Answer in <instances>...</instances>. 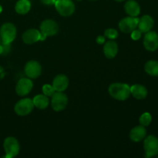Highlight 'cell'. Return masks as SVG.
Listing matches in <instances>:
<instances>
[{
  "label": "cell",
  "mask_w": 158,
  "mask_h": 158,
  "mask_svg": "<svg viewBox=\"0 0 158 158\" xmlns=\"http://www.w3.org/2000/svg\"><path fill=\"white\" fill-rule=\"evenodd\" d=\"M154 26V20L151 15H144L140 19L138 23V28L139 30L142 32V33H146V32H149L151 30Z\"/></svg>",
  "instance_id": "obj_16"
},
{
  "label": "cell",
  "mask_w": 158,
  "mask_h": 158,
  "mask_svg": "<svg viewBox=\"0 0 158 158\" xmlns=\"http://www.w3.org/2000/svg\"><path fill=\"white\" fill-rule=\"evenodd\" d=\"M2 12V6L0 5V13H1Z\"/></svg>",
  "instance_id": "obj_31"
},
{
  "label": "cell",
  "mask_w": 158,
  "mask_h": 158,
  "mask_svg": "<svg viewBox=\"0 0 158 158\" xmlns=\"http://www.w3.org/2000/svg\"><path fill=\"white\" fill-rule=\"evenodd\" d=\"M46 35H45L44 33H43V32H40V41H44L46 39Z\"/></svg>",
  "instance_id": "obj_29"
},
{
  "label": "cell",
  "mask_w": 158,
  "mask_h": 158,
  "mask_svg": "<svg viewBox=\"0 0 158 158\" xmlns=\"http://www.w3.org/2000/svg\"><path fill=\"white\" fill-rule=\"evenodd\" d=\"M151 121H152V117H151V114L150 113L145 112L142 114L141 116L139 118V123L140 125L143 127H148L151 124Z\"/></svg>",
  "instance_id": "obj_23"
},
{
  "label": "cell",
  "mask_w": 158,
  "mask_h": 158,
  "mask_svg": "<svg viewBox=\"0 0 158 158\" xmlns=\"http://www.w3.org/2000/svg\"><path fill=\"white\" fill-rule=\"evenodd\" d=\"M131 39H132L133 40H139L140 38H141V35H142V32H140L139 29H134V30H133L132 32H131Z\"/></svg>",
  "instance_id": "obj_26"
},
{
  "label": "cell",
  "mask_w": 158,
  "mask_h": 158,
  "mask_svg": "<svg viewBox=\"0 0 158 158\" xmlns=\"http://www.w3.org/2000/svg\"><path fill=\"white\" fill-rule=\"evenodd\" d=\"M31 2L29 0H19L15 6V10L19 15H26L30 11Z\"/></svg>",
  "instance_id": "obj_21"
},
{
  "label": "cell",
  "mask_w": 158,
  "mask_h": 158,
  "mask_svg": "<svg viewBox=\"0 0 158 158\" xmlns=\"http://www.w3.org/2000/svg\"><path fill=\"white\" fill-rule=\"evenodd\" d=\"M96 42L97 43H98L99 45L104 44L105 42H106V37L104 35H98L96 39Z\"/></svg>",
  "instance_id": "obj_27"
},
{
  "label": "cell",
  "mask_w": 158,
  "mask_h": 158,
  "mask_svg": "<svg viewBox=\"0 0 158 158\" xmlns=\"http://www.w3.org/2000/svg\"><path fill=\"white\" fill-rule=\"evenodd\" d=\"M130 139L133 142H140L147 137V130L145 127L139 125L135 127L131 131L129 134Z\"/></svg>",
  "instance_id": "obj_17"
},
{
  "label": "cell",
  "mask_w": 158,
  "mask_h": 158,
  "mask_svg": "<svg viewBox=\"0 0 158 158\" xmlns=\"http://www.w3.org/2000/svg\"><path fill=\"white\" fill-rule=\"evenodd\" d=\"M33 87V83L29 77L21 78L15 86V92L19 97H25L32 91Z\"/></svg>",
  "instance_id": "obj_10"
},
{
  "label": "cell",
  "mask_w": 158,
  "mask_h": 158,
  "mask_svg": "<svg viewBox=\"0 0 158 158\" xmlns=\"http://www.w3.org/2000/svg\"><path fill=\"white\" fill-rule=\"evenodd\" d=\"M17 30L15 25L12 23H6L0 28L1 43L5 44H11L16 37Z\"/></svg>",
  "instance_id": "obj_2"
},
{
  "label": "cell",
  "mask_w": 158,
  "mask_h": 158,
  "mask_svg": "<svg viewBox=\"0 0 158 158\" xmlns=\"http://www.w3.org/2000/svg\"><path fill=\"white\" fill-rule=\"evenodd\" d=\"M92 1H94V0H92Z\"/></svg>",
  "instance_id": "obj_35"
},
{
  "label": "cell",
  "mask_w": 158,
  "mask_h": 158,
  "mask_svg": "<svg viewBox=\"0 0 158 158\" xmlns=\"http://www.w3.org/2000/svg\"><path fill=\"white\" fill-rule=\"evenodd\" d=\"M131 94L137 100H143L148 97V91L141 84H134L131 86Z\"/></svg>",
  "instance_id": "obj_19"
},
{
  "label": "cell",
  "mask_w": 158,
  "mask_h": 158,
  "mask_svg": "<svg viewBox=\"0 0 158 158\" xmlns=\"http://www.w3.org/2000/svg\"><path fill=\"white\" fill-rule=\"evenodd\" d=\"M157 157H158V156H157Z\"/></svg>",
  "instance_id": "obj_36"
},
{
  "label": "cell",
  "mask_w": 158,
  "mask_h": 158,
  "mask_svg": "<svg viewBox=\"0 0 158 158\" xmlns=\"http://www.w3.org/2000/svg\"><path fill=\"white\" fill-rule=\"evenodd\" d=\"M143 46L151 52H154L158 49V34L154 31H149L145 33L143 37Z\"/></svg>",
  "instance_id": "obj_12"
},
{
  "label": "cell",
  "mask_w": 158,
  "mask_h": 158,
  "mask_svg": "<svg viewBox=\"0 0 158 158\" xmlns=\"http://www.w3.org/2000/svg\"><path fill=\"white\" fill-rule=\"evenodd\" d=\"M56 1V0H40V2L45 6H52L55 4Z\"/></svg>",
  "instance_id": "obj_28"
},
{
  "label": "cell",
  "mask_w": 158,
  "mask_h": 158,
  "mask_svg": "<svg viewBox=\"0 0 158 158\" xmlns=\"http://www.w3.org/2000/svg\"><path fill=\"white\" fill-rule=\"evenodd\" d=\"M3 51H4V49H3V45L2 43H0V55L1 54H3Z\"/></svg>",
  "instance_id": "obj_30"
},
{
  "label": "cell",
  "mask_w": 158,
  "mask_h": 158,
  "mask_svg": "<svg viewBox=\"0 0 158 158\" xmlns=\"http://www.w3.org/2000/svg\"><path fill=\"white\" fill-rule=\"evenodd\" d=\"M42 90H43V94L44 95H46V97H52L54 94V93L56 92L55 89L53 88L52 85L49 84H44L42 88Z\"/></svg>",
  "instance_id": "obj_25"
},
{
  "label": "cell",
  "mask_w": 158,
  "mask_h": 158,
  "mask_svg": "<svg viewBox=\"0 0 158 158\" xmlns=\"http://www.w3.org/2000/svg\"><path fill=\"white\" fill-rule=\"evenodd\" d=\"M0 43H1V38H0Z\"/></svg>",
  "instance_id": "obj_33"
},
{
  "label": "cell",
  "mask_w": 158,
  "mask_h": 158,
  "mask_svg": "<svg viewBox=\"0 0 158 158\" xmlns=\"http://www.w3.org/2000/svg\"><path fill=\"white\" fill-rule=\"evenodd\" d=\"M114 1H116V2H123V1H125V0H114Z\"/></svg>",
  "instance_id": "obj_32"
},
{
  "label": "cell",
  "mask_w": 158,
  "mask_h": 158,
  "mask_svg": "<svg viewBox=\"0 0 158 158\" xmlns=\"http://www.w3.org/2000/svg\"><path fill=\"white\" fill-rule=\"evenodd\" d=\"M145 157L149 158L158 154V138L154 135H149L143 139Z\"/></svg>",
  "instance_id": "obj_6"
},
{
  "label": "cell",
  "mask_w": 158,
  "mask_h": 158,
  "mask_svg": "<svg viewBox=\"0 0 158 158\" xmlns=\"http://www.w3.org/2000/svg\"><path fill=\"white\" fill-rule=\"evenodd\" d=\"M34 104L32 99L23 98L19 100L14 106V111L20 117H25L32 113L34 109Z\"/></svg>",
  "instance_id": "obj_5"
},
{
  "label": "cell",
  "mask_w": 158,
  "mask_h": 158,
  "mask_svg": "<svg viewBox=\"0 0 158 158\" xmlns=\"http://www.w3.org/2000/svg\"><path fill=\"white\" fill-rule=\"evenodd\" d=\"M103 53L107 59H114L118 53V44L113 40L105 42L103 46Z\"/></svg>",
  "instance_id": "obj_15"
},
{
  "label": "cell",
  "mask_w": 158,
  "mask_h": 158,
  "mask_svg": "<svg viewBox=\"0 0 158 158\" xmlns=\"http://www.w3.org/2000/svg\"><path fill=\"white\" fill-rule=\"evenodd\" d=\"M77 1H81V0H77Z\"/></svg>",
  "instance_id": "obj_34"
},
{
  "label": "cell",
  "mask_w": 158,
  "mask_h": 158,
  "mask_svg": "<svg viewBox=\"0 0 158 158\" xmlns=\"http://www.w3.org/2000/svg\"><path fill=\"white\" fill-rule=\"evenodd\" d=\"M40 31L35 29H29L24 32L22 35L23 43L26 44L31 45L40 41Z\"/></svg>",
  "instance_id": "obj_14"
},
{
  "label": "cell",
  "mask_w": 158,
  "mask_h": 158,
  "mask_svg": "<svg viewBox=\"0 0 158 158\" xmlns=\"http://www.w3.org/2000/svg\"><path fill=\"white\" fill-rule=\"evenodd\" d=\"M144 70L148 75L151 77H158V61L149 60L145 63Z\"/></svg>",
  "instance_id": "obj_22"
},
{
  "label": "cell",
  "mask_w": 158,
  "mask_h": 158,
  "mask_svg": "<svg viewBox=\"0 0 158 158\" xmlns=\"http://www.w3.org/2000/svg\"><path fill=\"white\" fill-rule=\"evenodd\" d=\"M24 72L29 78L37 79L42 73V66L38 61L30 60L25 65Z\"/></svg>",
  "instance_id": "obj_9"
},
{
  "label": "cell",
  "mask_w": 158,
  "mask_h": 158,
  "mask_svg": "<svg viewBox=\"0 0 158 158\" xmlns=\"http://www.w3.org/2000/svg\"><path fill=\"white\" fill-rule=\"evenodd\" d=\"M139 20L140 18L138 17L127 16L123 18L119 23V29L123 33H131L133 30L137 28Z\"/></svg>",
  "instance_id": "obj_8"
},
{
  "label": "cell",
  "mask_w": 158,
  "mask_h": 158,
  "mask_svg": "<svg viewBox=\"0 0 158 158\" xmlns=\"http://www.w3.org/2000/svg\"><path fill=\"white\" fill-rule=\"evenodd\" d=\"M52 85L56 92H64L69 86V79L64 74H59L53 79Z\"/></svg>",
  "instance_id": "obj_13"
},
{
  "label": "cell",
  "mask_w": 158,
  "mask_h": 158,
  "mask_svg": "<svg viewBox=\"0 0 158 158\" xmlns=\"http://www.w3.org/2000/svg\"><path fill=\"white\" fill-rule=\"evenodd\" d=\"M108 92L115 100L124 101L131 96V86L127 83H114L110 85Z\"/></svg>",
  "instance_id": "obj_1"
},
{
  "label": "cell",
  "mask_w": 158,
  "mask_h": 158,
  "mask_svg": "<svg viewBox=\"0 0 158 158\" xmlns=\"http://www.w3.org/2000/svg\"><path fill=\"white\" fill-rule=\"evenodd\" d=\"M119 33L117 29H114V28H109L106 29L104 32V36L106 38L109 39V40H116L118 37Z\"/></svg>",
  "instance_id": "obj_24"
},
{
  "label": "cell",
  "mask_w": 158,
  "mask_h": 158,
  "mask_svg": "<svg viewBox=\"0 0 158 158\" xmlns=\"http://www.w3.org/2000/svg\"><path fill=\"white\" fill-rule=\"evenodd\" d=\"M51 97V106L54 111L60 112L66 109L68 104V97L64 93L56 91Z\"/></svg>",
  "instance_id": "obj_7"
},
{
  "label": "cell",
  "mask_w": 158,
  "mask_h": 158,
  "mask_svg": "<svg viewBox=\"0 0 158 158\" xmlns=\"http://www.w3.org/2000/svg\"><path fill=\"white\" fill-rule=\"evenodd\" d=\"M54 6L57 12L63 17H69L72 15L76 9L73 0H56Z\"/></svg>",
  "instance_id": "obj_4"
},
{
  "label": "cell",
  "mask_w": 158,
  "mask_h": 158,
  "mask_svg": "<svg viewBox=\"0 0 158 158\" xmlns=\"http://www.w3.org/2000/svg\"><path fill=\"white\" fill-rule=\"evenodd\" d=\"M124 10L129 16L137 17L140 13V6L135 0H128L124 4Z\"/></svg>",
  "instance_id": "obj_18"
},
{
  "label": "cell",
  "mask_w": 158,
  "mask_h": 158,
  "mask_svg": "<svg viewBox=\"0 0 158 158\" xmlns=\"http://www.w3.org/2000/svg\"><path fill=\"white\" fill-rule=\"evenodd\" d=\"M6 156L5 157L12 158L16 157L20 151V145L18 140L14 137H8L3 142Z\"/></svg>",
  "instance_id": "obj_3"
},
{
  "label": "cell",
  "mask_w": 158,
  "mask_h": 158,
  "mask_svg": "<svg viewBox=\"0 0 158 158\" xmlns=\"http://www.w3.org/2000/svg\"><path fill=\"white\" fill-rule=\"evenodd\" d=\"M40 32L44 33L46 36H53L59 32V26L56 22L52 19L43 20L40 26Z\"/></svg>",
  "instance_id": "obj_11"
},
{
  "label": "cell",
  "mask_w": 158,
  "mask_h": 158,
  "mask_svg": "<svg viewBox=\"0 0 158 158\" xmlns=\"http://www.w3.org/2000/svg\"><path fill=\"white\" fill-rule=\"evenodd\" d=\"M34 106L39 110H45L48 107L49 104V97L44 94H38L32 99Z\"/></svg>",
  "instance_id": "obj_20"
}]
</instances>
